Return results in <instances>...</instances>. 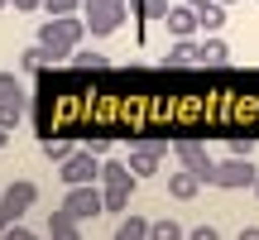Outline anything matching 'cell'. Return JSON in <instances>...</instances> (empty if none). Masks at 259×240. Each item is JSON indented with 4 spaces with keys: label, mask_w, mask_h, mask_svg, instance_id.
<instances>
[{
    "label": "cell",
    "mask_w": 259,
    "mask_h": 240,
    "mask_svg": "<svg viewBox=\"0 0 259 240\" xmlns=\"http://www.w3.org/2000/svg\"><path fill=\"white\" fill-rule=\"evenodd\" d=\"M82 38H87V19H82V15H53V19L38 24V44L48 48L53 63H67V58L77 53Z\"/></svg>",
    "instance_id": "obj_1"
},
{
    "label": "cell",
    "mask_w": 259,
    "mask_h": 240,
    "mask_svg": "<svg viewBox=\"0 0 259 240\" xmlns=\"http://www.w3.org/2000/svg\"><path fill=\"white\" fill-rule=\"evenodd\" d=\"M82 19L92 38H106L125 24V0H82Z\"/></svg>",
    "instance_id": "obj_2"
},
{
    "label": "cell",
    "mask_w": 259,
    "mask_h": 240,
    "mask_svg": "<svg viewBox=\"0 0 259 240\" xmlns=\"http://www.w3.org/2000/svg\"><path fill=\"white\" fill-rule=\"evenodd\" d=\"M254 183H259V168L250 158H240V154L221 158V164L211 168V187H226V192H240V187H254Z\"/></svg>",
    "instance_id": "obj_3"
},
{
    "label": "cell",
    "mask_w": 259,
    "mask_h": 240,
    "mask_svg": "<svg viewBox=\"0 0 259 240\" xmlns=\"http://www.w3.org/2000/svg\"><path fill=\"white\" fill-rule=\"evenodd\" d=\"M34 202H38V187L29 183V178L10 183L5 192H0V231H5V226H15V221H19V216H24Z\"/></svg>",
    "instance_id": "obj_4"
},
{
    "label": "cell",
    "mask_w": 259,
    "mask_h": 240,
    "mask_svg": "<svg viewBox=\"0 0 259 240\" xmlns=\"http://www.w3.org/2000/svg\"><path fill=\"white\" fill-rule=\"evenodd\" d=\"M63 207L77 216V221H92V216H101L106 212V192L96 183H82V187H67V197H63Z\"/></svg>",
    "instance_id": "obj_5"
},
{
    "label": "cell",
    "mask_w": 259,
    "mask_h": 240,
    "mask_svg": "<svg viewBox=\"0 0 259 240\" xmlns=\"http://www.w3.org/2000/svg\"><path fill=\"white\" fill-rule=\"evenodd\" d=\"M63 183H67V187L101 183V154H96V149H77V154L63 164Z\"/></svg>",
    "instance_id": "obj_6"
},
{
    "label": "cell",
    "mask_w": 259,
    "mask_h": 240,
    "mask_svg": "<svg viewBox=\"0 0 259 240\" xmlns=\"http://www.w3.org/2000/svg\"><path fill=\"white\" fill-rule=\"evenodd\" d=\"M173 154H178V164H183L187 173H197L202 183H211V168H216V158L206 154V149L197 144V139H178V144H173Z\"/></svg>",
    "instance_id": "obj_7"
},
{
    "label": "cell",
    "mask_w": 259,
    "mask_h": 240,
    "mask_svg": "<svg viewBox=\"0 0 259 240\" xmlns=\"http://www.w3.org/2000/svg\"><path fill=\"white\" fill-rule=\"evenodd\" d=\"M163 154H168V144H163V139H144V144H135V149H130V168H135L139 178H149V173H158Z\"/></svg>",
    "instance_id": "obj_8"
},
{
    "label": "cell",
    "mask_w": 259,
    "mask_h": 240,
    "mask_svg": "<svg viewBox=\"0 0 259 240\" xmlns=\"http://www.w3.org/2000/svg\"><path fill=\"white\" fill-rule=\"evenodd\" d=\"M163 24H168V34H173V38H192L197 29H202V19H197V10L183 0V5H173V10H168V19H163Z\"/></svg>",
    "instance_id": "obj_9"
},
{
    "label": "cell",
    "mask_w": 259,
    "mask_h": 240,
    "mask_svg": "<svg viewBox=\"0 0 259 240\" xmlns=\"http://www.w3.org/2000/svg\"><path fill=\"white\" fill-rule=\"evenodd\" d=\"M135 183H139V173L130 168V158H106L101 164V187H130L135 192Z\"/></svg>",
    "instance_id": "obj_10"
},
{
    "label": "cell",
    "mask_w": 259,
    "mask_h": 240,
    "mask_svg": "<svg viewBox=\"0 0 259 240\" xmlns=\"http://www.w3.org/2000/svg\"><path fill=\"white\" fill-rule=\"evenodd\" d=\"M77 226H82V221H77V216L67 212V207L48 212V235H53V240H82V235H77Z\"/></svg>",
    "instance_id": "obj_11"
},
{
    "label": "cell",
    "mask_w": 259,
    "mask_h": 240,
    "mask_svg": "<svg viewBox=\"0 0 259 240\" xmlns=\"http://www.w3.org/2000/svg\"><path fill=\"white\" fill-rule=\"evenodd\" d=\"M197 53H202V44H192V38H173V48H168L163 67H192Z\"/></svg>",
    "instance_id": "obj_12"
},
{
    "label": "cell",
    "mask_w": 259,
    "mask_h": 240,
    "mask_svg": "<svg viewBox=\"0 0 259 240\" xmlns=\"http://www.w3.org/2000/svg\"><path fill=\"white\" fill-rule=\"evenodd\" d=\"M197 187H202V178H197V173H187V168L168 178V197H178V202H192V197H197Z\"/></svg>",
    "instance_id": "obj_13"
},
{
    "label": "cell",
    "mask_w": 259,
    "mask_h": 240,
    "mask_svg": "<svg viewBox=\"0 0 259 240\" xmlns=\"http://www.w3.org/2000/svg\"><path fill=\"white\" fill-rule=\"evenodd\" d=\"M197 63H202V67H226V63H231V48H226L216 34H206V44H202V53H197Z\"/></svg>",
    "instance_id": "obj_14"
},
{
    "label": "cell",
    "mask_w": 259,
    "mask_h": 240,
    "mask_svg": "<svg viewBox=\"0 0 259 240\" xmlns=\"http://www.w3.org/2000/svg\"><path fill=\"white\" fill-rule=\"evenodd\" d=\"M111 240H149V221L130 212V216H120V226H115V235H111Z\"/></svg>",
    "instance_id": "obj_15"
},
{
    "label": "cell",
    "mask_w": 259,
    "mask_h": 240,
    "mask_svg": "<svg viewBox=\"0 0 259 240\" xmlns=\"http://www.w3.org/2000/svg\"><path fill=\"white\" fill-rule=\"evenodd\" d=\"M197 19H202L206 34H221V24H226V5H221V0H211V5L197 10Z\"/></svg>",
    "instance_id": "obj_16"
},
{
    "label": "cell",
    "mask_w": 259,
    "mask_h": 240,
    "mask_svg": "<svg viewBox=\"0 0 259 240\" xmlns=\"http://www.w3.org/2000/svg\"><path fill=\"white\" fill-rule=\"evenodd\" d=\"M19 67H24V72H38V67H53V58H48L44 44H34V48H24V53H19Z\"/></svg>",
    "instance_id": "obj_17"
},
{
    "label": "cell",
    "mask_w": 259,
    "mask_h": 240,
    "mask_svg": "<svg viewBox=\"0 0 259 240\" xmlns=\"http://www.w3.org/2000/svg\"><path fill=\"white\" fill-rule=\"evenodd\" d=\"M101 192H106V212H115V216L130 212V197H135L130 187H101Z\"/></svg>",
    "instance_id": "obj_18"
},
{
    "label": "cell",
    "mask_w": 259,
    "mask_h": 240,
    "mask_svg": "<svg viewBox=\"0 0 259 240\" xmlns=\"http://www.w3.org/2000/svg\"><path fill=\"white\" fill-rule=\"evenodd\" d=\"M149 240H187L178 221H149Z\"/></svg>",
    "instance_id": "obj_19"
},
{
    "label": "cell",
    "mask_w": 259,
    "mask_h": 240,
    "mask_svg": "<svg viewBox=\"0 0 259 240\" xmlns=\"http://www.w3.org/2000/svg\"><path fill=\"white\" fill-rule=\"evenodd\" d=\"M77 149L67 144V139H44V158H53V164H67Z\"/></svg>",
    "instance_id": "obj_20"
},
{
    "label": "cell",
    "mask_w": 259,
    "mask_h": 240,
    "mask_svg": "<svg viewBox=\"0 0 259 240\" xmlns=\"http://www.w3.org/2000/svg\"><path fill=\"white\" fill-rule=\"evenodd\" d=\"M24 120V101H0V130H15Z\"/></svg>",
    "instance_id": "obj_21"
},
{
    "label": "cell",
    "mask_w": 259,
    "mask_h": 240,
    "mask_svg": "<svg viewBox=\"0 0 259 240\" xmlns=\"http://www.w3.org/2000/svg\"><path fill=\"white\" fill-rule=\"evenodd\" d=\"M0 101H24V87L15 72H0Z\"/></svg>",
    "instance_id": "obj_22"
},
{
    "label": "cell",
    "mask_w": 259,
    "mask_h": 240,
    "mask_svg": "<svg viewBox=\"0 0 259 240\" xmlns=\"http://www.w3.org/2000/svg\"><path fill=\"white\" fill-rule=\"evenodd\" d=\"M67 63H72V67H87V72H101V67H106V53H72Z\"/></svg>",
    "instance_id": "obj_23"
},
{
    "label": "cell",
    "mask_w": 259,
    "mask_h": 240,
    "mask_svg": "<svg viewBox=\"0 0 259 240\" xmlns=\"http://www.w3.org/2000/svg\"><path fill=\"white\" fill-rule=\"evenodd\" d=\"M168 10H173L168 0H139V15L144 19H168Z\"/></svg>",
    "instance_id": "obj_24"
},
{
    "label": "cell",
    "mask_w": 259,
    "mask_h": 240,
    "mask_svg": "<svg viewBox=\"0 0 259 240\" xmlns=\"http://www.w3.org/2000/svg\"><path fill=\"white\" fill-rule=\"evenodd\" d=\"M48 15H82V0H44Z\"/></svg>",
    "instance_id": "obj_25"
},
{
    "label": "cell",
    "mask_w": 259,
    "mask_h": 240,
    "mask_svg": "<svg viewBox=\"0 0 259 240\" xmlns=\"http://www.w3.org/2000/svg\"><path fill=\"white\" fill-rule=\"evenodd\" d=\"M231 154L250 158V154H254V135H235V139H231Z\"/></svg>",
    "instance_id": "obj_26"
},
{
    "label": "cell",
    "mask_w": 259,
    "mask_h": 240,
    "mask_svg": "<svg viewBox=\"0 0 259 240\" xmlns=\"http://www.w3.org/2000/svg\"><path fill=\"white\" fill-rule=\"evenodd\" d=\"M0 240H38V235L29 231V226H19V221H15V226H5V231H0Z\"/></svg>",
    "instance_id": "obj_27"
},
{
    "label": "cell",
    "mask_w": 259,
    "mask_h": 240,
    "mask_svg": "<svg viewBox=\"0 0 259 240\" xmlns=\"http://www.w3.org/2000/svg\"><path fill=\"white\" fill-rule=\"evenodd\" d=\"M187 240H221V235H216V226H197V231H187Z\"/></svg>",
    "instance_id": "obj_28"
},
{
    "label": "cell",
    "mask_w": 259,
    "mask_h": 240,
    "mask_svg": "<svg viewBox=\"0 0 259 240\" xmlns=\"http://www.w3.org/2000/svg\"><path fill=\"white\" fill-rule=\"evenodd\" d=\"M10 5H15L19 15H29V10H44V0H10Z\"/></svg>",
    "instance_id": "obj_29"
},
{
    "label": "cell",
    "mask_w": 259,
    "mask_h": 240,
    "mask_svg": "<svg viewBox=\"0 0 259 240\" xmlns=\"http://www.w3.org/2000/svg\"><path fill=\"white\" fill-rule=\"evenodd\" d=\"M240 240H259V226H245V231H240Z\"/></svg>",
    "instance_id": "obj_30"
},
{
    "label": "cell",
    "mask_w": 259,
    "mask_h": 240,
    "mask_svg": "<svg viewBox=\"0 0 259 240\" xmlns=\"http://www.w3.org/2000/svg\"><path fill=\"white\" fill-rule=\"evenodd\" d=\"M187 5H192V10H202V5H211V0H187Z\"/></svg>",
    "instance_id": "obj_31"
},
{
    "label": "cell",
    "mask_w": 259,
    "mask_h": 240,
    "mask_svg": "<svg viewBox=\"0 0 259 240\" xmlns=\"http://www.w3.org/2000/svg\"><path fill=\"white\" fill-rule=\"evenodd\" d=\"M5 139H10V130H0V149H5Z\"/></svg>",
    "instance_id": "obj_32"
},
{
    "label": "cell",
    "mask_w": 259,
    "mask_h": 240,
    "mask_svg": "<svg viewBox=\"0 0 259 240\" xmlns=\"http://www.w3.org/2000/svg\"><path fill=\"white\" fill-rule=\"evenodd\" d=\"M221 5H235V0H221Z\"/></svg>",
    "instance_id": "obj_33"
},
{
    "label": "cell",
    "mask_w": 259,
    "mask_h": 240,
    "mask_svg": "<svg viewBox=\"0 0 259 240\" xmlns=\"http://www.w3.org/2000/svg\"><path fill=\"white\" fill-rule=\"evenodd\" d=\"M5 5H10V0H0V10H5Z\"/></svg>",
    "instance_id": "obj_34"
},
{
    "label": "cell",
    "mask_w": 259,
    "mask_h": 240,
    "mask_svg": "<svg viewBox=\"0 0 259 240\" xmlns=\"http://www.w3.org/2000/svg\"><path fill=\"white\" fill-rule=\"evenodd\" d=\"M254 192H259V183H254Z\"/></svg>",
    "instance_id": "obj_35"
}]
</instances>
